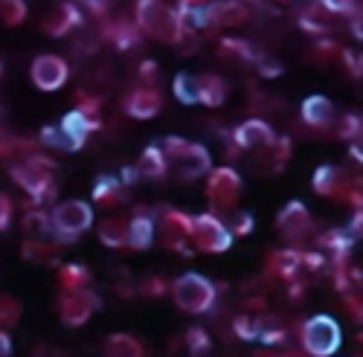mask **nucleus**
I'll return each instance as SVG.
<instances>
[{"label": "nucleus", "mask_w": 363, "mask_h": 357, "mask_svg": "<svg viewBox=\"0 0 363 357\" xmlns=\"http://www.w3.org/2000/svg\"><path fill=\"white\" fill-rule=\"evenodd\" d=\"M12 181L33 198V203H50L55 198V163L44 154H26L9 166Z\"/></svg>", "instance_id": "1"}, {"label": "nucleus", "mask_w": 363, "mask_h": 357, "mask_svg": "<svg viewBox=\"0 0 363 357\" xmlns=\"http://www.w3.org/2000/svg\"><path fill=\"white\" fill-rule=\"evenodd\" d=\"M160 152L166 157V166L169 171L177 177V181H198V177L209 174L213 169V160H209V152L201 145V142H189L184 137H166Z\"/></svg>", "instance_id": "2"}, {"label": "nucleus", "mask_w": 363, "mask_h": 357, "mask_svg": "<svg viewBox=\"0 0 363 357\" xmlns=\"http://www.w3.org/2000/svg\"><path fill=\"white\" fill-rule=\"evenodd\" d=\"M134 23L140 29V35H148L163 44H180V38H184V29L177 23L174 6L160 4V0H143V4H137Z\"/></svg>", "instance_id": "3"}, {"label": "nucleus", "mask_w": 363, "mask_h": 357, "mask_svg": "<svg viewBox=\"0 0 363 357\" xmlns=\"http://www.w3.org/2000/svg\"><path fill=\"white\" fill-rule=\"evenodd\" d=\"M90 224H94V210L84 200H62L50 210V227H52L55 244L76 242L84 230H90Z\"/></svg>", "instance_id": "4"}, {"label": "nucleus", "mask_w": 363, "mask_h": 357, "mask_svg": "<svg viewBox=\"0 0 363 357\" xmlns=\"http://www.w3.org/2000/svg\"><path fill=\"white\" fill-rule=\"evenodd\" d=\"M340 325L335 317L328 314H317L311 319L302 322L299 329V343H302V351L311 354V357H331L337 348H340Z\"/></svg>", "instance_id": "5"}, {"label": "nucleus", "mask_w": 363, "mask_h": 357, "mask_svg": "<svg viewBox=\"0 0 363 357\" xmlns=\"http://www.w3.org/2000/svg\"><path fill=\"white\" fill-rule=\"evenodd\" d=\"M174 305L186 314H206L216 302V285L201 273H184L172 285Z\"/></svg>", "instance_id": "6"}, {"label": "nucleus", "mask_w": 363, "mask_h": 357, "mask_svg": "<svg viewBox=\"0 0 363 357\" xmlns=\"http://www.w3.org/2000/svg\"><path fill=\"white\" fill-rule=\"evenodd\" d=\"M241 198V174L230 166H218V169H209V181H206V200H209V210L213 215L218 212L227 215L235 210V203Z\"/></svg>", "instance_id": "7"}, {"label": "nucleus", "mask_w": 363, "mask_h": 357, "mask_svg": "<svg viewBox=\"0 0 363 357\" xmlns=\"http://www.w3.org/2000/svg\"><path fill=\"white\" fill-rule=\"evenodd\" d=\"M192 247L201 253H227L233 247V235L218 215L203 212L192 218Z\"/></svg>", "instance_id": "8"}, {"label": "nucleus", "mask_w": 363, "mask_h": 357, "mask_svg": "<svg viewBox=\"0 0 363 357\" xmlns=\"http://www.w3.org/2000/svg\"><path fill=\"white\" fill-rule=\"evenodd\" d=\"M58 319H62L67 329H79L84 325L94 311L99 308V293L90 290V288H82V290H62L58 293Z\"/></svg>", "instance_id": "9"}, {"label": "nucleus", "mask_w": 363, "mask_h": 357, "mask_svg": "<svg viewBox=\"0 0 363 357\" xmlns=\"http://www.w3.org/2000/svg\"><path fill=\"white\" fill-rule=\"evenodd\" d=\"M155 232H160V242L174 253H192V215L180 210H166L160 221L155 224Z\"/></svg>", "instance_id": "10"}, {"label": "nucleus", "mask_w": 363, "mask_h": 357, "mask_svg": "<svg viewBox=\"0 0 363 357\" xmlns=\"http://www.w3.org/2000/svg\"><path fill=\"white\" fill-rule=\"evenodd\" d=\"M29 76H33L38 91L52 94V91H58V87H65V81L70 76V67H67V62H65L62 55L47 52V55H38L35 62H33V67H29Z\"/></svg>", "instance_id": "11"}, {"label": "nucleus", "mask_w": 363, "mask_h": 357, "mask_svg": "<svg viewBox=\"0 0 363 357\" xmlns=\"http://www.w3.org/2000/svg\"><path fill=\"white\" fill-rule=\"evenodd\" d=\"M84 23V15L76 4H55L44 18H41V26L44 33L52 35V38H62L67 33H73V29H82Z\"/></svg>", "instance_id": "12"}, {"label": "nucleus", "mask_w": 363, "mask_h": 357, "mask_svg": "<svg viewBox=\"0 0 363 357\" xmlns=\"http://www.w3.org/2000/svg\"><path fill=\"white\" fill-rule=\"evenodd\" d=\"M123 108L134 119H151V116L160 113L163 96H160V91L155 84H140V87H134V91L123 99Z\"/></svg>", "instance_id": "13"}, {"label": "nucleus", "mask_w": 363, "mask_h": 357, "mask_svg": "<svg viewBox=\"0 0 363 357\" xmlns=\"http://www.w3.org/2000/svg\"><path fill=\"white\" fill-rule=\"evenodd\" d=\"M277 140L274 128H270L264 119H247L233 131V142L238 152H247V148H270Z\"/></svg>", "instance_id": "14"}, {"label": "nucleus", "mask_w": 363, "mask_h": 357, "mask_svg": "<svg viewBox=\"0 0 363 357\" xmlns=\"http://www.w3.org/2000/svg\"><path fill=\"white\" fill-rule=\"evenodd\" d=\"M277 227H279L282 235L294 238V242H296V238H306L308 230H311V215L306 210V203H302V200L285 203L279 210V215H277Z\"/></svg>", "instance_id": "15"}, {"label": "nucleus", "mask_w": 363, "mask_h": 357, "mask_svg": "<svg viewBox=\"0 0 363 357\" xmlns=\"http://www.w3.org/2000/svg\"><path fill=\"white\" fill-rule=\"evenodd\" d=\"M62 134L67 137V142H70V148L73 152H79V148H84V142H87V137L94 134V131H99L102 128V123H94V119H87V116H82L76 108L62 119Z\"/></svg>", "instance_id": "16"}, {"label": "nucleus", "mask_w": 363, "mask_h": 357, "mask_svg": "<svg viewBox=\"0 0 363 357\" xmlns=\"http://www.w3.org/2000/svg\"><path fill=\"white\" fill-rule=\"evenodd\" d=\"M299 113H302V123L311 125V128H320L323 131V128L335 125V105H331L328 96H320V94L308 96L306 102H302Z\"/></svg>", "instance_id": "17"}, {"label": "nucleus", "mask_w": 363, "mask_h": 357, "mask_svg": "<svg viewBox=\"0 0 363 357\" xmlns=\"http://www.w3.org/2000/svg\"><path fill=\"white\" fill-rule=\"evenodd\" d=\"M102 35L119 50V52H131L137 44H140V29H137V23L134 21H128V18H116V21H108L105 23V29H102Z\"/></svg>", "instance_id": "18"}, {"label": "nucleus", "mask_w": 363, "mask_h": 357, "mask_svg": "<svg viewBox=\"0 0 363 357\" xmlns=\"http://www.w3.org/2000/svg\"><path fill=\"white\" fill-rule=\"evenodd\" d=\"M151 242H155V218L148 215V210H137V212L128 218L125 247H131V250H148Z\"/></svg>", "instance_id": "19"}, {"label": "nucleus", "mask_w": 363, "mask_h": 357, "mask_svg": "<svg viewBox=\"0 0 363 357\" xmlns=\"http://www.w3.org/2000/svg\"><path fill=\"white\" fill-rule=\"evenodd\" d=\"M311 186H314L317 195H323V198L349 195V189H352V186L343 183V174H340L335 166H328V163L317 166V171H314V177H311Z\"/></svg>", "instance_id": "20"}, {"label": "nucleus", "mask_w": 363, "mask_h": 357, "mask_svg": "<svg viewBox=\"0 0 363 357\" xmlns=\"http://www.w3.org/2000/svg\"><path fill=\"white\" fill-rule=\"evenodd\" d=\"M299 267H302V253L294 250V247L277 250V253H270V259H267V273L277 276V279H288L291 282L299 273Z\"/></svg>", "instance_id": "21"}, {"label": "nucleus", "mask_w": 363, "mask_h": 357, "mask_svg": "<svg viewBox=\"0 0 363 357\" xmlns=\"http://www.w3.org/2000/svg\"><path fill=\"white\" fill-rule=\"evenodd\" d=\"M174 15H177L180 29H184V35H195V29L209 26V9H206V4H189V0H184V4L174 6Z\"/></svg>", "instance_id": "22"}, {"label": "nucleus", "mask_w": 363, "mask_h": 357, "mask_svg": "<svg viewBox=\"0 0 363 357\" xmlns=\"http://www.w3.org/2000/svg\"><path fill=\"white\" fill-rule=\"evenodd\" d=\"M227 99V81L216 73H206V76H198V102L206 105V108H218L224 105Z\"/></svg>", "instance_id": "23"}, {"label": "nucleus", "mask_w": 363, "mask_h": 357, "mask_svg": "<svg viewBox=\"0 0 363 357\" xmlns=\"http://www.w3.org/2000/svg\"><path fill=\"white\" fill-rule=\"evenodd\" d=\"M134 169H137L140 177H148V181H160V177L169 174V166H166V157L160 152V145H148L145 152L140 154Z\"/></svg>", "instance_id": "24"}, {"label": "nucleus", "mask_w": 363, "mask_h": 357, "mask_svg": "<svg viewBox=\"0 0 363 357\" xmlns=\"http://www.w3.org/2000/svg\"><path fill=\"white\" fill-rule=\"evenodd\" d=\"M23 242H55L47 210H33L23 215Z\"/></svg>", "instance_id": "25"}, {"label": "nucleus", "mask_w": 363, "mask_h": 357, "mask_svg": "<svg viewBox=\"0 0 363 357\" xmlns=\"http://www.w3.org/2000/svg\"><path fill=\"white\" fill-rule=\"evenodd\" d=\"M125 238H128V221L123 215H108L102 224H99V242L119 250L125 247Z\"/></svg>", "instance_id": "26"}, {"label": "nucleus", "mask_w": 363, "mask_h": 357, "mask_svg": "<svg viewBox=\"0 0 363 357\" xmlns=\"http://www.w3.org/2000/svg\"><path fill=\"white\" fill-rule=\"evenodd\" d=\"M94 200L102 203V206H116V203L125 200V189L113 174H102L94 183Z\"/></svg>", "instance_id": "27"}, {"label": "nucleus", "mask_w": 363, "mask_h": 357, "mask_svg": "<svg viewBox=\"0 0 363 357\" xmlns=\"http://www.w3.org/2000/svg\"><path fill=\"white\" fill-rule=\"evenodd\" d=\"M209 9V26H235L241 21H247V9L241 4H206Z\"/></svg>", "instance_id": "28"}, {"label": "nucleus", "mask_w": 363, "mask_h": 357, "mask_svg": "<svg viewBox=\"0 0 363 357\" xmlns=\"http://www.w3.org/2000/svg\"><path fill=\"white\" fill-rule=\"evenodd\" d=\"M105 357H143V343L134 334H111L105 340Z\"/></svg>", "instance_id": "29"}, {"label": "nucleus", "mask_w": 363, "mask_h": 357, "mask_svg": "<svg viewBox=\"0 0 363 357\" xmlns=\"http://www.w3.org/2000/svg\"><path fill=\"white\" fill-rule=\"evenodd\" d=\"M58 285H62V290L90 288V271L84 264H65L62 271H58Z\"/></svg>", "instance_id": "30"}, {"label": "nucleus", "mask_w": 363, "mask_h": 357, "mask_svg": "<svg viewBox=\"0 0 363 357\" xmlns=\"http://www.w3.org/2000/svg\"><path fill=\"white\" fill-rule=\"evenodd\" d=\"M172 91L177 96V102H184V105H195L198 102V76L192 73H177L174 81H172Z\"/></svg>", "instance_id": "31"}, {"label": "nucleus", "mask_w": 363, "mask_h": 357, "mask_svg": "<svg viewBox=\"0 0 363 357\" xmlns=\"http://www.w3.org/2000/svg\"><path fill=\"white\" fill-rule=\"evenodd\" d=\"M221 52L233 55V58H241V62H256V58L262 55L250 41H241V38H224L221 41Z\"/></svg>", "instance_id": "32"}, {"label": "nucleus", "mask_w": 363, "mask_h": 357, "mask_svg": "<svg viewBox=\"0 0 363 357\" xmlns=\"http://www.w3.org/2000/svg\"><path fill=\"white\" fill-rule=\"evenodd\" d=\"M224 227H227V232L230 235H250L253 232V215L250 212H245V210H233V212H227L224 218Z\"/></svg>", "instance_id": "33"}, {"label": "nucleus", "mask_w": 363, "mask_h": 357, "mask_svg": "<svg viewBox=\"0 0 363 357\" xmlns=\"http://www.w3.org/2000/svg\"><path fill=\"white\" fill-rule=\"evenodd\" d=\"M21 319V302L9 293H0V332L15 329Z\"/></svg>", "instance_id": "34"}, {"label": "nucleus", "mask_w": 363, "mask_h": 357, "mask_svg": "<svg viewBox=\"0 0 363 357\" xmlns=\"http://www.w3.org/2000/svg\"><path fill=\"white\" fill-rule=\"evenodd\" d=\"M285 337H288V332L282 329L279 319H259V340L264 346H279V343H285Z\"/></svg>", "instance_id": "35"}, {"label": "nucleus", "mask_w": 363, "mask_h": 357, "mask_svg": "<svg viewBox=\"0 0 363 357\" xmlns=\"http://www.w3.org/2000/svg\"><path fill=\"white\" fill-rule=\"evenodd\" d=\"M328 15L323 12V6L317 4V6H308L306 12L299 15V26L306 29V33H325L328 29V21H325Z\"/></svg>", "instance_id": "36"}, {"label": "nucleus", "mask_w": 363, "mask_h": 357, "mask_svg": "<svg viewBox=\"0 0 363 357\" xmlns=\"http://www.w3.org/2000/svg\"><path fill=\"white\" fill-rule=\"evenodd\" d=\"M23 21H26V4H21V0H0V23L18 26Z\"/></svg>", "instance_id": "37"}, {"label": "nucleus", "mask_w": 363, "mask_h": 357, "mask_svg": "<svg viewBox=\"0 0 363 357\" xmlns=\"http://www.w3.org/2000/svg\"><path fill=\"white\" fill-rule=\"evenodd\" d=\"M233 334L238 337V340H259V319L256 317H250V314H238L235 319H233Z\"/></svg>", "instance_id": "38"}, {"label": "nucleus", "mask_w": 363, "mask_h": 357, "mask_svg": "<svg viewBox=\"0 0 363 357\" xmlns=\"http://www.w3.org/2000/svg\"><path fill=\"white\" fill-rule=\"evenodd\" d=\"M38 140H41L47 148H58V152H73L70 142H67V137L62 134V128H55V125H44L41 134H38Z\"/></svg>", "instance_id": "39"}, {"label": "nucleus", "mask_w": 363, "mask_h": 357, "mask_svg": "<svg viewBox=\"0 0 363 357\" xmlns=\"http://www.w3.org/2000/svg\"><path fill=\"white\" fill-rule=\"evenodd\" d=\"M186 346H189L192 354L203 357L209 348H213V340H209V334H206L203 329H189V332H186Z\"/></svg>", "instance_id": "40"}, {"label": "nucleus", "mask_w": 363, "mask_h": 357, "mask_svg": "<svg viewBox=\"0 0 363 357\" xmlns=\"http://www.w3.org/2000/svg\"><path fill=\"white\" fill-rule=\"evenodd\" d=\"M337 134H340L343 140H349V142H357V140H360V116H357V113H346L343 123H340V128H337Z\"/></svg>", "instance_id": "41"}, {"label": "nucleus", "mask_w": 363, "mask_h": 357, "mask_svg": "<svg viewBox=\"0 0 363 357\" xmlns=\"http://www.w3.org/2000/svg\"><path fill=\"white\" fill-rule=\"evenodd\" d=\"M256 64H259V76H264V79H277L282 73V64L277 62V58H270L267 52L256 58Z\"/></svg>", "instance_id": "42"}, {"label": "nucleus", "mask_w": 363, "mask_h": 357, "mask_svg": "<svg viewBox=\"0 0 363 357\" xmlns=\"http://www.w3.org/2000/svg\"><path fill=\"white\" fill-rule=\"evenodd\" d=\"M12 210H15L12 198L0 192V232H4V230H9V224H12Z\"/></svg>", "instance_id": "43"}, {"label": "nucleus", "mask_w": 363, "mask_h": 357, "mask_svg": "<svg viewBox=\"0 0 363 357\" xmlns=\"http://www.w3.org/2000/svg\"><path fill=\"white\" fill-rule=\"evenodd\" d=\"M166 288H169V285H166L160 276H148V279H143V285H140V290L148 293V296H160Z\"/></svg>", "instance_id": "44"}, {"label": "nucleus", "mask_w": 363, "mask_h": 357, "mask_svg": "<svg viewBox=\"0 0 363 357\" xmlns=\"http://www.w3.org/2000/svg\"><path fill=\"white\" fill-rule=\"evenodd\" d=\"M325 264V256L320 250L314 253H302V267H308V271H320V267Z\"/></svg>", "instance_id": "45"}, {"label": "nucleus", "mask_w": 363, "mask_h": 357, "mask_svg": "<svg viewBox=\"0 0 363 357\" xmlns=\"http://www.w3.org/2000/svg\"><path fill=\"white\" fill-rule=\"evenodd\" d=\"M340 55H343V62H346V67H349V73H352V76L357 79V76H360V55H357L354 50H343Z\"/></svg>", "instance_id": "46"}, {"label": "nucleus", "mask_w": 363, "mask_h": 357, "mask_svg": "<svg viewBox=\"0 0 363 357\" xmlns=\"http://www.w3.org/2000/svg\"><path fill=\"white\" fill-rule=\"evenodd\" d=\"M140 79L148 84V81H155L157 79V62H143L140 64Z\"/></svg>", "instance_id": "47"}, {"label": "nucleus", "mask_w": 363, "mask_h": 357, "mask_svg": "<svg viewBox=\"0 0 363 357\" xmlns=\"http://www.w3.org/2000/svg\"><path fill=\"white\" fill-rule=\"evenodd\" d=\"M12 354V337L9 332H0V357H9Z\"/></svg>", "instance_id": "48"}, {"label": "nucleus", "mask_w": 363, "mask_h": 357, "mask_svg": "<svg viewBox=\"0 0 363 357\" xmlns=\"http://www.w3.org/2000/svg\"><path fill=\"white\" fill-rule=\"evenodd\" d=\"M137 181H140L137 169H134V166H128V169L123 171V181H119V183H123V186H131V183H137Z\"/></svg>", "instance_id": "49"}, {"label": "nucleus", "mask_w": 363, "mask_h": 357, "mask_svg": "<svg viewBox=\"0 0 363 357\" xmlns=\"http://www.w3.org/2000/svg\"><path fill=\"white\" fill-rule=\"evenodd\" d=\"M0 73H4V64H0Z\"/></svg>", "instance_id": "50"}]
</instances>
